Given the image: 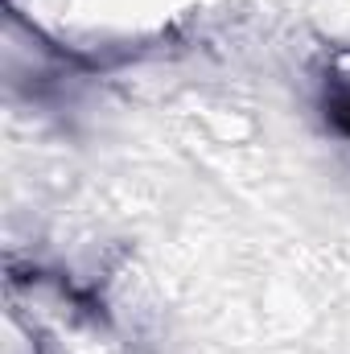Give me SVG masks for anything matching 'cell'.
<instances>
[{
    "mask_svg": "<svg viewBox=\"0 0 350 354\" xmlns=\"http://www.w3.org/2000/svg\"><path fill=\"white\" fill-rule=\"evenodd\" d=\"M326 120L342 136H350V83H334L330 87V95H326Z\"/></svg>",
    "mask_w": 350,
    "mask_h": 354,
    "instance_id": "1",
    "label": "cell"
}]
</instances>
